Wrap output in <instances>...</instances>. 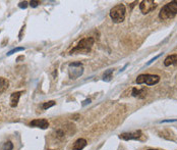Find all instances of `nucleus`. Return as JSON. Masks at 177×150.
I'll return each instance as SVG.
<instances>
[{
    "label": "nucleus",
    "instance_id": "nucleus-18",
    "mask_svg": "<svg viewBox=\"0 0 177 150\" xmlns=\"http://www.w3.org/2000/svg\"><path fill=\"white\" fill-rule=\"evenodd\" d=\"M28 5H29V3H28L27 1H22V2H19V7L22 8V9H26V8L28 7Z\"/></svg>",
    "mask_w": 177,
    "mask_h": 150
},
{
    "label": "nucleus",
    "instance_id": "nucleus-16",
    "mask_svg": "<svg viewBox=\"0 0 177 150\" xmlns=\"http://www.w3.org/2000/svg\"><path fill=\"white\" fill-rule=\"evenodd\" d=\"M112 73H113V70H108L107 72H105V73H104V77H103V80L106 81V82H109L110 80H111Z\"/></svg>",
    "mask_w": 177,
    "mask_h": 150
},
{
    "label": "nucleus",
    "instance_id": "nucleus-12",
    "mask_svg": "<svg viewBox=\"0 0 177 150\" xmlns=\"http://www.w3.org/2000/svg\"><path fill=\"white\" fill-rule=\"evenodd\" d=\"M132 96L138 97V98H145L147 96V90L143 88L141 90H138L136 88H133L132 89Z\"/></svg>",
    "mask_w": 177,
    "mask_h": 150
},
{
    "label": "nucleus",
    "instance_id": "nucleus-24",
    "mask_svg": "<svg viewBox=\"0 0 177 150\" xmlns=\"http://www.w3.org/2000/svg\"><path fill=\"white\" fill-rule=\"evenodd\" d=\"M77 117H80V116H78V114H75V116H72V119H73V120H77Z\"/></svg>",
    "mask_w": 177,
    "mask_h": 150
},
{
    "label": "nucleus",
    "instance_id": "nucleus-17",
    "mask_svg": "<svg viewBox=\"0 0 177 150\" xmlns=\"http://www.w3.org/2000/svg\"><path fill=\"white\" fill-rule=\"evenodd\" d=\"M25 50V47H16V48H13L11 49L10 51L7 52V56H10L11 54L15 53V52H19V51H24Z\"/></svg>",
    "mask_w": 177,
    "mask_h": 150
},
{
    "label": "nucleus",
    "instance_id": "nucleus-19",
    "mask_svg": "<svg viewBox=\"0 0 177 150\" xmlns=\"http://www.w3.org/2000/svg\"><path fill=\"white\" fill-rule=\"evenodd\" d=\"M40 4V1H38V0H32V1L30 2V6H32V7H37L38 5Z\"/></svg>",
    "mask_w": 177,
    "mask_h": 150
},
{
    "label": "nucleus",
    "instance_id": "nucleus-20",
    "mask_svg": "<svg viewBox=\"0 0 177 150\" xmlns=\"http://www.w3.org/2000/svg\"><path fill=\"white\" fill-rule=\"evenodd\" d=\"M25 28H26V26L24 25V27L21 29V32H19V41L22 40V33H24V31H25Z\"/></svg>",
    "mask_w": 177,
    "mask_h": 150
},
{
    "label": "nucleus",
    "instance_id": "nucleus-22",
    "mask_svg": "<svg viewBox=\"0 0 177 150\" xmlns=\"http://www.w3.org/2000/svg\"><path fill=\"white\" fill-rule=\"evenodd\" d=\"M88 103H91V99H86L85 101L83 102V106H85V105H87Z\"/></svg>",
    "mask_w": 177,
    "mask_h": 150
},
{
    "label": "nucleus",
    "instance_id": "nucleus-14",
    "mask_svg": "<svg viewBox=\"0 0 177 150\" xmlns=\"http://www.w3.org/2000/svg\"><path fill=\"white\" fill-rule=\"evenodd\" d=\"M13 149V143L11 141H6L0 147V150H12Z\"/></svg>",
    "mask_w": 177,
    "mask_h": 150
},
{
    "label": "nucleus",
    "instance_id": "nucleus-25",
    "mask_svg": "<svg viewBox=\"0 0 177 150\" xmlns=\"http://www.w3.org/2000/svg\"><path fill=\"white\" fill-rule=\"evenodd\" d=\"M24 58H25L24 56H19V58H17V59H16V61H19V60H21V59H24Z\"/></svg>",
    "mask_w": 177,
    "mask_h": 150
},
{
    "label": "nucleus",
    "instance_id": "nucleus-26",
    "mask_svg": "<svg viewBox=\"0 0 177 150\" xmlns=\"http://www.w3.org/2000/svg\"><path fill=\"white\" fill-rule=\"evenodd\" d=\"M148 150H157V149H148Z\"/></svg>",
    "mask_w": 177,
    "mask_h": 150
},
{
    "label": "nucleus",
    "instance_id": "nucleus-6",
    "mask_svg": "<svg viewBox=\"0 0 177 150\" xmlns=\"http://www.w3.org/2000/svg\"><path fill=\"white\" fill-rule=\"evenodd\" d=\"M157 7V3L154 0H143L140 4V9L144 14H147L151 11L155 10Z\"/></svg>",
    "mask_w": 177,
    "mask_h": 150
},
{
    "label": "nucleus",
    "instance_id": "nucleus-15",
    "mask_svg": "<svg viewBox=\"0 0 177 150\" xmlns=\"http://www.w3.org/2000/svg\"><path fill=\"white\" fill-rule=\"evenodd\" d=\"M55 105V101H53V100H51V101H48V102H44V103L42 104V108L44 110L48 109V108H50L52 106H54Z\"/></svg>",
    "mask_w": 177,
    "mask_h": 150
},
{
    "label": "nucleus",
    "instance_id": "nucleus-4",
    "mask_svg": "<svg viewBox=\"0 0 177 150\" xmlns=\"http://www.w3.org/2000/svg\"><path fill=\"white\" fill-rule=\"evenodd\" d=\"M68 73H69V78L72 79V80H75V79L80 78V76H82L83 73V63L80 62V61L69 63V66H68Z\"/></svg>",
    "mask_w": 177,
    "mask_h": 150
},
{
    "label": "nucleus",
    "instance_id": "nucleus-21",
    "mask_svg": "<svg viewBox=\"0 0 177 150\" xmlns=\"http://www.w3.org/2000/svg\"><path fill=\"white\" fill-rule=\"evenodd\" d=\"M161 55H162V53H161V54H159V55H157V56H156V57H154V58H153V59H151V60L149 61V62H148V63H147V64H148V66H149V64H151V63H152V62H154V61H155L156 59H158V58H159V57H160V56H161Z\"/></svg>",
    "mask_w": 177,
    "mask_h": 150
},
{
    "label": "nucleus",
    "instance_id": "nucleus-7",
    "mask_svg": "<svg viewBox=\"0 0 177 150\" xmlns=\"http://www.w3.org/2000/svg\"><path fill=\"white\" fill-rule=\"evenodd\" d=\"M143 136V133H141V131H134V132H130V133H122L120 134L119 138L122 140H138L140 139V138Z\"/></svg>",
    "mask_w": 177,
    "mask_h": 150
},
{
    "label": "nucleus",
    "instance_id": "nucleus-9",
    "mask_svg": "<svg viewBox=\"0 0 177 150\" xmlns=\"http://www.w3.org/2000/svg\"><path fill=\"white\" fill-rule=\"evenodd\" d=\"M24 93V91H19V92H14L10 95V106L11 107H16L19 104V98H21L22 94Z\"/></svg>",
    "mask_w": 177,
    "mask_h": 150
},
{
    "label": "nucleus",
    "instance_id": "nucleus-23",
    "mask_svg": "<svg viewBox=\"0 0 177 150\" xmlns=\"http://www.w3.org/2000/svg\"><path fill=\"white\" fill-rule=\"evenodd\" d=\"M171 122H177V120H162L161 123H171Z\"/></svg>",
    "mask_w": 177,
    "mask_h": 150
},
{
    "label": "nucleus",
    "instance_id": "nucleus-3",
    "mask_svg": "<svg viewBox=\"0 0 177 150\" xmlns=\"http://www.w3.org/2000/svg\"><path fill=\"white\" fill-rule=\"evenodd\" d=\"M126 8L124 4H117L110 10V17L115 23H122L125 19Z\"/></svg>",
    "mask_w": 177,
    "mask_h": 150
},
{
    "label": "nucleus",
    "instance_id": "nucleus-1",
    "mask_svg": "<svg viewBox=\"0 0 177 150\" xmlns=\"http://www.w3.org/2000/svg\"><path fill=\"white\" fill-rule=\"evenodd\" d=\"M177 14V0L171 1L166 5L162 7V9L159 12V17L161 20H170L173 19Z\"/></svg>",
    "mask_w": 177,
    "mask_h": 150
},
{
    "label": "nucleus",
    "instance_id": "nucleus-2",
    "mask_svg": "<svg viewBox=\"0 0 177 150\" xmlns=\"http://www.w3.org/2000/svg\"><path fill=\"white\" fill-rule=\"evenodd\" d=\"M95 43L94 38L88 37V38H83L77 43V45L74 47L73 49L70 51V54L75 53V52H85V53H89L91 51L93 45Z\"/></svg>",
    "mask_w": 177,
    "mask_h": 150
},
{
    "label": "nucleus",
    "instance_id": "nucleus-13",
    "mask_svg": "<svg viewBox=\"0 0 177 150\" xmlns=\"http://www.w3.org/2000/svg\"><path fill=\"white\" fill-rule=\"evenodd\" d=\"M9 87V82L4 78H0V94L5 92Z\"/></svg>",
    "mask_w": 177,
    "mask_h": 150
},
{
    "label": "nucleus",
    "instance_id": "nucleus-8",
    "mask_svg": "<svg viewBox=\"0 0 177 150\" xmlns=\"http://www.w3.org/2000/svg\"><path fill=\"white\" fill-rule=\"evenodd\" d=\"M31 127H35V128H40V129H47L49 127V122L47 120L44 119H40V120H34L30 123Z\"/></svg>",
    "mask_w": 177,
    "mask_h": 150
},
{
    "label": "nucleus",
    "instance_id": "nucleus-5",
    "mask_svg": "<svg viewBox=\"0 0 177 150\" xmlns=\"http://www.w3.org/2000/svg\"><path fill=\"white\" fill-rule=\"evenodd\" d=\"M160 81V77L157 75H151V73H146V75H140L136 79V83L138 84H147L149 86L155 85L159 83Z\"/></svg>",
    "mask_w": 177,
    "mask_h": 150
},
{
    "label": "nucleus",
    "instance_id": "nucleus-10",
    "mask_svg": "<svg viewBox=\"0 0 177 150\" xmlns=\"http://www.w3.org/2000/svg\"><path fill=\"white\" fill-rule=\"evenodd\" d=\"M86 146H87V140L83 139V138H80V139H77L73 143L72 149H73V150H83Z\"/></svg>",
    "mask_w": 177,
    "mask_h": 150
},
{
    "label": "nucleus",
    "instance_id": "nucleus-11",
    "mask_svg": "<svg viewBox=\"0 0 177 150\" xmlns=\"http://www.w3.org/2000/svg\"><path fill=\"white\" fill-rule=\"evenodd\" d=\"M176 63H177V54L169 55V56H167L164 60L165 66H173V64H176Z\"/></svg>",
    "mask_w": 177,
    "mask_h": 150
}]
</instances>
